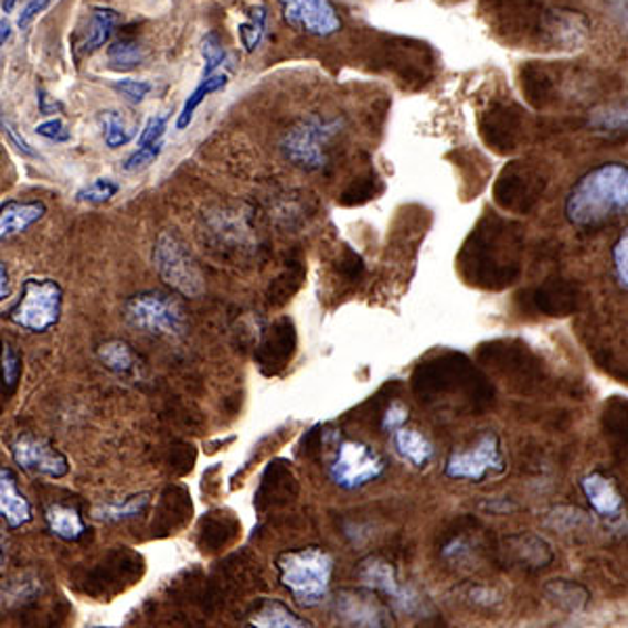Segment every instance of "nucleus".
Segmentation results:
<instances>
[{
  "label": "nucleus",
  "instance_id": "obj_16",
  "mask_svg": "<svg viewBox=\"0 0 628 628\" xmlns=\"http://www.w3.org/2000/svg\"><path fill=\"white\" fill-rule=\"evenodd\" d=\"M247 628H315V625L281 602L268 599L249 616Z\"/></svg>",
  "mask_w": 628,
  "mask_h": 628
},
{
  "label": "nucleus",
  "instance_id": "obj_27",
  "mask_svg": "<svg viewBox=\"0 0 628 628\" xmlns=\"http://www.w3.org/2000/svg\"><path fill=\"white\" fill-rule=\"evenodd\" d=\"M120 191V184L111 179H95L93 183L82 187L81 191L76 193V200L82 203H91V205H97V203H107L111 198H116Z\"/></svg>",
  "mask_w": 628,
  "mask_h": 628
},
{
  "label": "nucleus",
  "instance_id": "obj_15",
  "mask_svg": "<svg viewBox=\"0 0 628 628\" xmlns=\"http://www.w3.org/2000/svg\"><path fill=\"white\" fill-rule=\"evenodd\" d=\"M46 214V205L42 202H9L0 205V242L11 240L28 231L32 224L39 223Z\"/></svg>",
  "mask_w": 628,
  "mask_h": 628
},
{
  "label": "nucleus",
  "instance_id": "obj_10",
  "mask_svg": "<svg viewBox=\"0 0 628 628\" xmlns=\"http://www.w3.org/2000/svg\"><path fill=\"white\" fill-rule=\"evenodd\" d=\"M11 455L13 461L30 473H39L53 480L70 473V461L62 450H57L49 440L32 434L18 436L11 445Z\"/></svg>",
  "mask_w": 628,
  "mask_h": 628
},
{
  "label": "nucleus",
  "instance_id": "obj_36",
  "mask_svg": "<svg viewBox=\"0 0 628 628\" xmlns=\"http://www.w3.org/2000/svg\"><path fill=\"white\" fill-rule=\"evenodd\" d=\"M36 135L42 137V139H49V141L55 142H67L72 139V132L67 130V126L62 123V120H49V123H42L36 126Z\"/></svg>",
  "mask_w": 628,
  "mask_h": 628
},
{
  "label": "nucleus",
  "instance_id": "obj_21",
  "mask_svg": "<svg viewBox=\"0 0 628 628\" xmlns=\"http://www.w3.org/2000/svg\"><path fill=\"white\" fill-rule=\"evenodd\" d=\"M149 505V494L141 492V494H132L124 501H114V503H103V505L95 509V518L102 522H123V520H130L137 518L145 511V507Z\"/></svg>",
  "mask_w": 628,
  "mask_h": 628
},
{
  "label": "nucleus",
  "instance_id": "obj_8",
  "mask_svg": "<svg viewBox=\"0 0 628 628\" xmlns=\"http://www.w3.org/2000/svg\"><path fill=\"white\" fill-rule=\"evenodd\" d=\"M126 319L128 323L147 333L158 336H181L187 324V315L181 302L172 296L147 291L132 296L126 302Z\"/></svg>",
  "mask_w": 628,
  "mask_h": 628
},
{
  "label": "nucleus",
  "instance_id": "obj_17",
  "mask_svg": "<svg viewBox=\"0 0 628 628\" xmlns=\"http://www.w3.org/2000/svg\"><path fill=\"white\" fill-rule=\"evenodd\" d=\"M392 443L396 453L405 459L406 464L413 467H427L429 461L434 459V445L427 440L419 429L413 427H401L396 432H392Z\"/></svg>",
  "mask_w": 628,
  "mask_h": 628
},
{
  "label": "nucleus",
  "instance_id": "obj_14",
  "mask_svg": "<svg viewBox=\"0 0 628 628\" xmlns=\"http://www.w3.org/2000/svg\"><path fill=\"white\" fill-rule=\"evenodd\" d=\"M581 488H583V494L588 501L590 509L604 518H614L622 511V505H625V499H622V492L616 487V482L602 473V471H593L583 478L581 482Z\"/></svg>",
  "mask_w": 628,
  "mask_h": 628
},
{
  "label": "nucleus",
  "instance_id": "obj_39",
  "mask_svg": "<svg viewBox=\"0 0 628 628\" xmlns=\"http://www.w3.org/2000/svg\"><path fill=\"white\" fill-rule=\"evenodd\" d=\"M11 34H13V25L7 20H0V49L11 39Z\"/></svg>",
  "mask_w": 628,
  "mask_h": 628
},
{
  "label": "nucleus",
  "instance_id": "obj_40",
  "mask_svg": "<svg viewBox=\"0 0 628 628\" xmlns=\"http://www.w3.org/2000/svg\"><path fill=\"white\" fill-rule=\"evenodd\" d=\"M60 105L57 103L51 102L49 99V95L46 93H41V109L42 114H46V116H51V114H55V109H57Z\"/></svg>",
  "mask_w": 628,
  "mask_h": 628
},
{
  "label": "nucleus",
  "instance_id": "obj_42",
  "mask_svg": "<svg viewBox=\"0 0 628 628\" xmlns=\"http://www.w3.org/2000/svg\"><path fill=\"white\" fill-rule=\"evenodd\" d=\"M0 557H2V545H0Z\"/></svg>",
  "mask_w": 628,
  "mask_h": 628
},
{
  "label": "nucleus",
  "instance_id": "obj_25",
  "mask_svg": "<svg viewBox=\"0 0 628 628\" xmlns=\"http://www.w3.org/2000/svg\"><path fill=\"white\" fill-rule=\"evenodd\" d=\"M107 60H109V65L118 72H128V70H135L139 67L142 62V49L132 41H120L116 42L114 46H109L107 51Z\"/></svg>",
  "mask_w": 628,
  "mask_h": 628
},
{
  "label": "nucleus",
  "instance_id": "obj_28",
  "mask_svg": "<svg viewBox=\"0 0 628 628\" xmlns=\"http://www.w3.org/2000/svg\"><path fill=\"white\" fill-rule=\"evenodd\" d=\"M588 126L597 130H608V132H620L627 128V109L622 107H602L595 109L588 118Z\"/></svg>",
  "mask_w": 628,
  "mask_h": 628
},
{
  "label": "nucleus",
  "instance_id": "obj_18",
  "mask_svg": "<svg viewBox=\"0 0 628 628\" xmlns=\"http://www.w3.org/2000/svg\"><path fill=\"white\" fill-rule=\"evenodd\" d=\"M44 520L51 534H55L62 541H81L86 534V524L82 520L81 511L74 507L53 503L46 507Z\"/></svg>",
  "mask_w": 628,
  "mask_h": 628
},
{
  "label": "nucleus",
  "instance_id": "obj_26",
  "mask_svg": "<svg viewBox=\"0 0 628 628\" xmlns=\"http://www.w3.org/2000/svg\"><path fill=\"white\" fill-rule=\"evenodd\" d=\"M203 72L202 78H207L212 74H216L224 63L228 62V53L224 49L223 41L219 39V34L210 32L205 34L202 41Z\"/></svg>",
  "mask_w": 628,
  "mask_h": 628
},
{
  "label": "nucleus",
  "instance_id": "obj_20",
  "mask_svg": "<svg viewBox=\"0 0 628 628\" xmlns=\"http://www.w3.org/2000/svg\"><path fill=\"white\" fill-rule=\"evenodd\" d=\"M120 15L114 9H95L91 13V20L86 25V34L82 41V51L84 53H93L97 49H102L105 42L111 39L114 28L118 25Z\"/></svg>",
  "mask_w": 628,
  "mask_h": 628
},
{
  "label": "nucleus",
  "instance_id": "obj_38",
  "mask_svg": "<svg viewBox=\"0 0 628 628\" xmlns=\"http://www.w3.org/2000/svg\"><path fill=\"white\" fill-rule=\"evenodd\" d=\"M9 296H11V277H9L7 266L0 263V302L7 300Z\"/></svg>",
  "mask_w": 628,
  "mask_h": 628
},
{
  "label": "nucleus",
  "instance_id": "obj_32",
  "mask_svg": "<svg viewBox=\"0 0 628 628\" xmlns=\"http://www.w3.org/2000/svg\"><path fill=\"white\" fill-rule=\"evenodd\" d=\"M0 128H2V135H7L9 137V141L11 145L20 151L21 156H28V158H41V153L30 145V142L25 141L23 137H21L20 132H18V128L11 124V120L0 111Z\"/></svg>",
  "mask_w": 628,
  "mask_h": 628
},
{
  "label": "nucleus",
  "instance_id": "obj_30",
  "mask_svg": "<svg viewBox=\"0 0 628 628\" xmlns=\"http://www.w3.org/2000/svg\"><path fill=\"white\" fill-rule=\"evenodd\" d=\"M611 263H614V277L616 284L625 291L628 289V235L627 231L618 237V242L611 247Z\"/></svg>",
  "mask_w": 628,
  "mask_h": 628
},
{
  "label": "nucleus",
  "instance_id": "obj_1",
  "mask_svg": "<svg viewBox=\"0 0 628 628\" xmlns=\"http://www.w3.org/2000/svg\"><path fill=\"white\" fill-rule=\"evenodd\" d=\"M628 207V168L622 162L599 163L588 170L567 193V223L583 231H597L622 219Z\"/></svg>",
  "mask_w": 628,
  "mask_h": 628
},
{
  "label": "nucleus",
  "instance_id": "obj_24",
  "mask_svg": "<svg viewBox=\"0 0 628 628\" xmlns=\"http://www.w3.org/2000/svg\"><path fill=\"white\" fill-rule=\"evenodd\" d=\"M103 135L109 149H118L135 139L137 128L126 126L123 116L118 111H105L102 116Z\"/></svg>",
  "mask_w": 628,
  "mask_h": 628
},
{
  "label": "nucleus",
  "instance_id": "obj_11",
  "mask_svg": "<svg viewBox=\"0 0 628 628\" xmlns=\"http://www.w3.org/2000/svg\"><path fill=\"white\" fill-rule=\"evenodd\" d=\"M336 611L352 628H390V614L371 588L342 590L336 599Z\"/></svg>",
  "mask_w": 628,
  "mask_h": 628
},
{
  "label": "nucleus",
  "instance_id": "obj_6",
  "mask_svg": "<svg viewBox=\"0 0 628 628\" xmlns=\"http://www.w3.org/2000/svg\"><path fill=\"white\" fill-rule=\"evenodd\" d=\"M385 457L363 440L340 443L327 467L329 480L342 490H359L380 480L385 473Z\"/></svg>",
  "mask_w": 628,
  "mask_h": 628
},
{
  "label": "nucleus",
  "instance_id": "obj_31",
  "mask_svg": "<svg viewBox=\"0 0 628 628\" xmlns=\"http://www.w3.org/2000/svg\"><path fill=\"white\" fill-rule=\"evenodd\" d=\"M20 371V354L13 350V345L2 344V380H4V384L9 385V387L18 384Z\"/></svg>",
  "mask_w": 628,
  "mask_h": 628
},
{
  "label": "nucleus",
  "instance_id": "obj_37",
  "mask_svg": "<svg viewBox=\"0 0 628 628\" xmlns=\"http://www.w3.org/2000/svg\"><path fill=\"white\" fill-rule=\"evenodd\" d=\"M51 2H53V0H30V2L23 7L20 18H18V25H20L21 30L28 28L32 21L36 20Z\"/></svg>",
  "mask_w": 628,
  "mask_h": 628
},
{
  "label": "nucleus",
  "instance_id": "obj_13",
  "mask_svg": "<svg viewBox=\"0 0 628 628\" xmlns=\"http://www.w3.org/2000/svg\"><path fill=\"white\" fill-rule=\"evenodd\" d=\"M0 518L11 530L30 524L34 518L30 501L18 488L15 473L4 466H0Z\"/></svg>",
  "mask_w": 628,
  "mask_h": 628
},
{
  "label": "nucleus",
  "instance_id": "obj_3",
  "mask_svg": "<svg viewBox=\"0 0 628 628\" xmlns=\"http://www.w3.org/2000/svg\"><path fill=\"white\" fill-rule=\"evenodd\" d=\"M342 128V118L312 114L285 132L281 153L291 166L305 172H319L329 163V145Z\"/></svg>",
  "mask_w": 628,
  "mask_h": 628
},
{
  "label": "nucleus",
  "instance_id": "obj_19",
  "mask_svg": "<svg viewBox=\"0 0 628 628\" xmlns=\"http://www.w3.org/2000/svg\"><path fill=\"white\" fill-rule=\"evenodd\" d=\"M226 84H228V74H226V72H216V74H212V76H207V78H202L200 84L195 86V91H193V93L187 97V102H184L183 109H181V114H179V118H177V130L189 128L191 123H193V116H195L198 107H200L210 95L224 91Z\"/></svg>",
  "mask_w": 628,
  "mask_h": 628
},
{
  "label": "nucleus",
  "instance_id": "obj_2",
  "mask_svg": "<svg viewBox=\"0 0 628 628\" xmlns=\"http://www.w3.org/2000/svg\"><path fill=\"white\" fill-rule=\"evenodd\" d=\"M333 570L336 562L331 553L321 547L285 551L277 557L279 583L305 608L319 606L329 595Z\"/></svg>",
  "mask_w": 628,
  "mask_h": 628
},
{
  "label": "nucleus",
  "instance_id": "obj_23",
  "mask_svg": "<svg viewBox=\"0 0 628 628\" xmlns=\"http://www.w3.org/2000/svg\"><path fill=\"white\" fill-rule=\"evenodd\" d=\"M266 20H268V13H266V7H254L247 15V21H244L240 28H237V34H240V41L244 44L245 51L252 53L260 46V42L264 39V32H266Z\"/></svg>",
  "mask_w": 628,
  "mask_h": 628
},
{
  "label": "nucleus",
  "instance_id": "obj_33",
  "mask_svg": "<svg viewBox=\"0 0 628 628\" xmlns=\"http://www.w3.org/2000/svg\"><path fill=\"white\" fill-rule=\"evenodd\" d=\"M168 123H170L168 114H160V116L149 118L141 130V135H139V147L149 145V142L163 141V135L168 130Z\"/></svg>",
  "mask_w": 628,
  "mask_h": 628
},
{
  "label": "nucleus",
  "instance_id": "obj_22",
  "mask_svg": "<svg viewBox=\"0 0 628 628\" xmlns=\"http://www.w3.org/2000/svg\"><path fill=\"white\" fill-rule=\"evenodd\" d=\"M99 361L114 373H128L137 365V356L132 352V348L123 342V340H109L105 344L99 345L97 350Z\"/></svg>",
  "mask_w": 628,
  "mask_h": 628
},
{
  "label": "nucleus",
  "instance_id": "obj_12",
  "mask_svg": "<svg viewBox=\"0 0 628 628\" xmlns=\"http://www.w3.org/2000/svg\"><path fill=\"white\" fill-rule=\"evenodd\" d=\"M359 581L363 583V587L375 590L377 595H385L392 597V602H396L403 609H411L413 602L408 590L401 587L398 583V574L396 567L392 566L390 562H385L382 557H365L359 564Z\"/></svg>",
  "mask_w": 628,
  "mask_h": 628
},
{
  "label": "nucleus",
  "instance_id": "obj_5",
  "mask_svg": "<svg viewBox=\"0 0 628 628\" xmlns=\"http://www.w3.org/2000/svg\"><path fill=\"white\" fill-rule=\"evenodd\" d=\"M153 266L166 285L184 298H200L205 291L202 268L189 254L187 245L170 231L158 235L153 245Z\"/></svg>",
  "mask_w": 628,
  "mask_h": 628
},
{
  "label": "nucleus",
  "instance_id": "obj_9",
  "mask_svg": "<svg viewBox=\"0 0 628 628\" xmlns=\"http://www.w3.org/2000/svg\"><path fill=\"white\" fill-rule=\"evenodd\" d=\"M279 7L285 23L308 36L329 39L342 30L333 0H279Z\"/></svg>",
  "mask_w": 628,
  "mask_h": 628
},
{
  "label": "nucleus",
  "instance_id": "obj_4",
  "mask_svg": "<svg viewBox=\"0 0 628 628\" xmlns=\"http://www.w3.org/2000/svg\"><path fill=\"white\" fill-rule=\"evenodd\" d=\"M62 310V285L46 277H30L23 281L20 302L11 308L9 319L21 329L44 333L60 323Z\"/></svg>",
  "mask_w": 628,
  "mask_h": 628
},
{
  "label": "nucleus",
  "instance_id": "obj_35",
  "mask_svg": "<svg viewBox=\"0 0 628 628\" xmlns=\"http://www.w3.org/2000/svg\"><path fill=\"white\" fill-rule=\"evenodd\" d=\"M114 88L124 95L128 102L141 103L149 93H151V84L145 81H116Z\"/></svg>",
  "mask_w": 628,
  "mask_h": 628
},
{
  "label": "nucleus",
  "instance_id": "obj_29",
  "mask_svg": "<svg viewBox=\"0 0 628 628\" xmlns=\"http://www.w3.org/2000/svg\"><path fill=\"white\" fill-rule=\"evenodd\" d=\"M163 151V141L149 142V145H142V147H137L135 153L128 156V160L124 162V170L126 172H139V170H145L149 168L151 163L156 162Z\"/></svg>",
  "mask_w": 628,
  "mask_h": 628
},
{
  "label": "nucleus",
  "instance_id": "obj_34",
  "mask_svg": "<svg viewBox=\"0 0 628 628\" xmlns=\"http://www.w3.org/2000/svg\"><path fill=\"white\" fill-rule=\"evenodd\" d=\"M406 422H408V406L405 403H401V401H396V403H392V405L385 408L384 417H382V429L387 432V434H392V432L405 427Z\"/></svg>",
  "mask_w": 628,
  "mask_h": 628
},
{
  "label": "nucleus",
  "instance_id": "obj_7",
  "mask_svg": "<svg viewBox=\"0 0 628 628\" xmlns=\"http://www.w3.org/2000/svg\"><path fill=\"white\" fill-rule=\"evenodd\" d=\"M505 455L503 445L497 432H482L476 440V445L466 450H455L448 455L445 464V476L450 480L473 482L480 485L488 476L503 473L505 471Z\"/></svg>",
  "mask_w": 628,
  "mask_h": 628
},
{
  "label": "nucleus",
  "instance_id": "obj_41",
  "mask_svg": "<svg viewBox=\"0 0 628 628\" xmlns=\"http://www.w3.org/2000/svg\"><path fill=\"white\" fill-rule=\"evenodd\" d=\"M18 2H20V0H2V11H4V13H11V11L18 7Z\"/></svg>",
  "mask_w": 628,
  "mask_h": 628
}]
</instances>
